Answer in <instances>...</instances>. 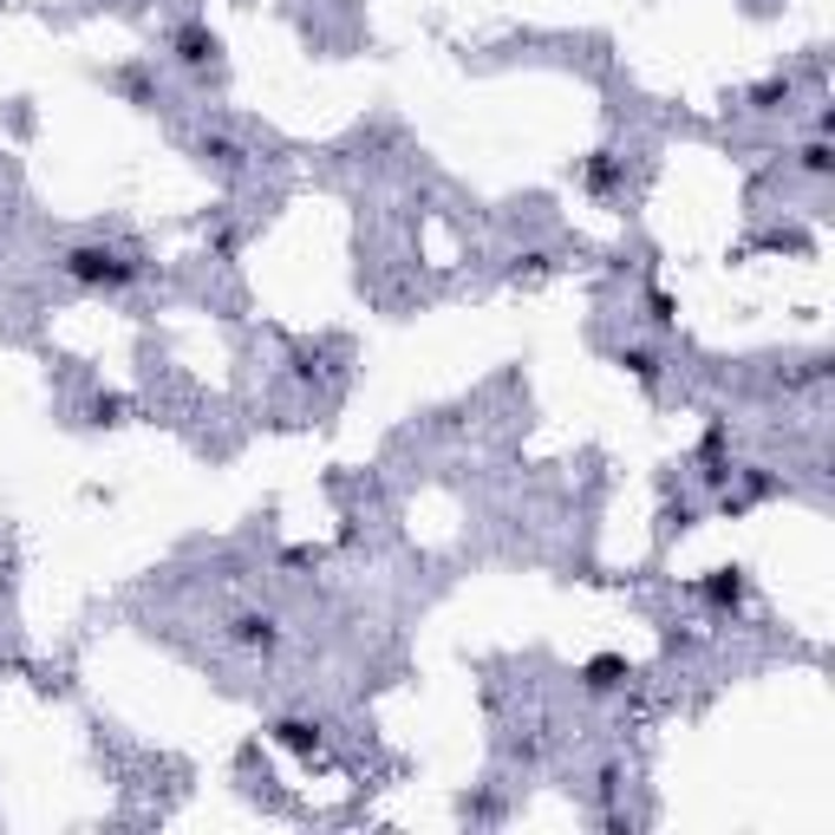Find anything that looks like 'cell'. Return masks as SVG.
<instances>
[{"instance_id": "cell-1", "label": "cell", "mask_w": 835, "mask_h": 835, "mask_svg": "<svg viewBox=\"0 0 835 835\" xmlns=\"http://www.w3.org/2000/svg\"><path fill=\"white\" fill-rule=\"evenodd\" d=\"M66 275L85 281V287H125V281L138 275V262L118 255V249H72L66 255Z\"/></svg>"}, {"instance_id": "cell-2", "label": "cell", "mask_w": 835, "mask_h": 835, "mask_svg": "<svg viewBox=\"0 0 835 835\" xmlns=\"http://www.w3.org/2000/svg\"><path fill=\"white\" fill-rule=\"evenodd\" d=\"M698 594H705L711 607H737V600H744V574H737V568H711V574L698 581Z\"/></svg>"}, {"instance_id": "cell-3", "label": "cell", "mask_w": 835, "mask_h": 835, "mask_svg": "<svg viewBox=\"0 0 835 835\" xmlns=\"http://www.w3.org/2000/svg\"><path fill=\"white\" fill-rule=\"evenodd\" d=\"M236 640H242V647H249V653H275V620H262V614H242V620H236Z\"/></svg>"}, {"instance_id": "cell-4", "label": "cell", "mask_w": 835, "mask_h": 835, "mask_svg": "<svg viewBox=\"0 0 835 835\" xmlns=\"http://www.w3.org/2000/svg\"><path fill=\"white\" fill-rule=\"evenodd\" d=\"M275 737L287 744V751H300V757H307V751H320V731H313V724H294V718L275 724Z\"/></svg>"}, {"instance_id": "cell-5", "label": "cell", "mask_w": 835, "mask_h": 835, "mask_svg": "<svg viewBox=\"0 0 835 835\" xmlns=\"http://www.w3.org/2000/svg\"><path fill=\"white\" fill-rule=\"evenodd\" d=\"M620 673H627L620 660H594V666H587V693H607V686H620Z\"/></svg>"}, {"instance_id": "cell-6", "label": "cell", "mask_w": 835, "mask_h": 835, "mask_svg": "<svg viewBox=\"0 0 835 835\" xmlns=\"http://www.w3.org/2000/svg\"><path fill=\"white\" fill-rule=\"evenodd\" d=\"M209 53H216V39H203V33L190 26V33H183V59H190V66H203Z\"/></svg>"}, {"instance_id": "cell-7", "label": "cell", "mask_w": 835, "mask_h": 835, "mask_svg": "<svg viewBox=\"0 0 835 835\" xmlns=\"http://www.w3.org/2000/svg\"><path fill=\"white\" fill-rule=\"evenodd\" d=\"M587 183H594V190H607V183H614V163H607V157H594V163H587Z\"/></svg>"}]
</instances>
